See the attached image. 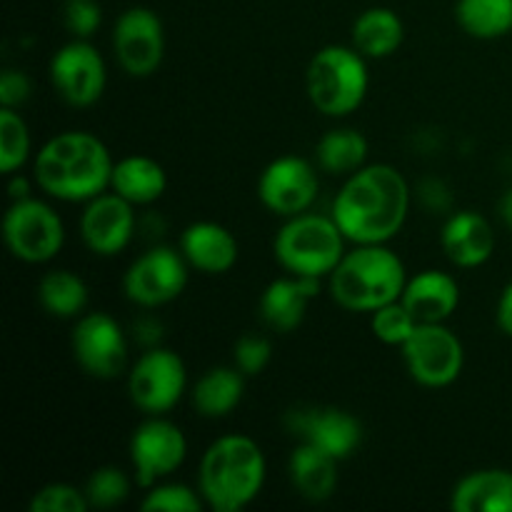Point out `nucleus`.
<instances>
[{"mask_svg": "<svg viewBox=\"0 0 512 512\" xmlns=\"http://www.w3.org/2000/svg\"><path fill=\"white\" fill-rule=\"evenodd\" d=\"M410 213V185L388 163L363 165L335 195L333 220L355 245H385L403 230Z\"/></svg>", "mask_w": 512, "mask_h": 512, "instance_id": "1", "label": "nucleus"}, {"mask_svg": "<svg viewBox=\"0 0 512 512\" xmlns=\"http://www.w3.org/2000/svg\"><path fill=\"white\" fill-rule=\"evenodd\" d=\"M113 158L98 135L68 130L40 148L35 155V183L50 198L65 203H88L110 188Z\"/></svg>", "mask_w": 512, "mask_h": 512, "instance_id": "2", "label": "nucleus"}, {"mask_svg": "<svg viewBox=\"0 0 512 512\" xmlns=\"http://www.w3.org/2000/svg\"><path fill=\"white\" fill-rule=\"evenodd\" d=\"M268 475L263 448L248 435H223L200 460L198 490L215 512H238L260 495Z\"/></svg>", "mask_w": 512, "mask_h": 512, "instance_id": "3", "label": "nucleus"}, {"mask_svg": "<svg viewBox=\"0 0 512 512\" xmlns=\"http://www.w3.org/2000/svg\"><path fill=\"white\" fill-rule=\"evenodd\" d=\"M330 295L350 313H375L403 298L405 263L388 245H355L330 273Z\"/></svg>", "mask_w": 512, "mask_h": 512, "instance_id": "4", "label": "nucleus"}, {"mask_svg": "<svg viewBox=\"0 0 512 512\" xmlns=\"http://www.w3.org/2000/svg\"><path fill=\"white\" fill-rule=\"evenodd\" d=\"M365 55L348 45H325L310 58L305 73L310 103L328 118H345L365 103L370 75Z\"/></svg>", "mask_w": 512, "mask_h": 512, "instance_id": "5", "label": "nucleus"}, {"mask_svg": "<svg viewBox=\"0 0 512 512\" xmlns=\"http://www.w3.org/2000/svg\"><path fill=\"white\" fill-rule=\"evenodd\" d=\"M348 238L333 215L300 213L285 218V225L278 230L273 243L275 260L288 270L290 275L300 278H330L343 255Z\"/></svg>", "mask_w": 512, "mask_h": 512, "instance_id": "6", "label": "nucleus"}, {"mask_svg": "<svg viewBox=\"0 0 512 512\" xmlns=\"http://www.w3.org/2000/svg\"><path fill=\"white\" fill-rule=\"evenodd\" d=\"M3 240L15 258L40 265L60 253L65 243V225L43 200H13L3 220Z\"/></svg>", "mask_w": 512, "mask_h": 512, "instance_id": "7", "label": "nucleus"}, {"mask_svg": "<svg viewBox=\"0 0 512 512\" xmlns=\"http://www.w3.org/2000/svg\"><path fill=\"white\" fill-rule=\"evenodd\" d=\"M403 358L415 383L425 388H448L463 373L465 348L445 323H420L403 345Z\"/></svg>", "mask_w": 512, "mask_h": 512, "instance_id": "8", "label": "nucleus"}, {"mask_svg": "<svg viewBox=\"0 0 512 512\" xmlns=\"http://www.w3.org/2000/svg\"><path fill=\"white\" fill-rule=\"evenodd\" d=\"M188 385V370L178 353L168 348H150L140 355L128 375V395L145 415H165L180 403Z\"/></svg>", "mask_w": 512, "mask_h": 512, "instance_id": "9", "label": "nucleus"}, {"mask_svg": "<svg viewBox=\"0 0 512 512\" xmlns=\"http://www.w3.org/2000/svg\"><path fill=\"white\" fill-rule=\"evenodd\" d=\"M185 455H188L185 433L163 415H148V420L133 430L130 463L140 488H153L170 478L185 463Z\"/></svg>", "mask_w": 512, "mask_h": 512, "instance_id": "10", "label": "nucleus"}, {"mask_svg": "<svg viewBox=\"0 0 512 512\" xmlns=\"http://www.w3.org/2000/svg\"><path fill=\"white\" fill-rule=\"evenodd\" d=\"M188 285V260L183 253L155 245L133 260L123 278V290L130 303L140 308H160L180 298Z\"/></svg>", "mask_w": 512, "mask_h": 512, "instance_id": "11", "label": "nucleus"}, {"mask_svg": "<svg viewBox=\"0 0 512 512\" xmlns=\"http://www.w3.org/2000/svg\"><path fill=\"white\" fill-rule=\"evenodd\" d=\"M113 53L130 78H148L165 58V28L155 10L133 5L123 10L113 28Z\"/></svg>", "mask_w": 512, "mask_h": 512, "instance_id": "12", "label": "nucleus"}, {"mask_svg": "<svg viewBox=\"0 0 512 512\" xmlns=\"http://www.w3.org/2000/svg\"><path fill=\"white\" fill-rule=\"evenodd\" d=\"M50 83L68 105L90 108L103 98L108 83L103 55L88 40L75 38L73 43L55 50L50 60Z\"/></svg>", "mask_w": 512, "mask_h": 512, "instance_id": "13", "label": "nucleus"}, {"mask_svg": "<svg viewBox=\"0 0 512 512\" xmlns=\"http://www.w3.org/2000/svg\"><path fill=\"white\" fill-rule=\"evenodd\" d=\"M320 190L318 168L298 155H283L260 173L258 198L280 218L308 213Z\"/></svg>", "mask_w": 512, "mask_h": 512, "instance_id": "14", "label": "nucleus"}, {"mask_svg": "<svg viewBox=\"0 0 512 512\" xmlns=\"http://www.w3.org/2000/svg\"><path fill=\"white\" fill-rule=\"evenodd\" d=\"M73 355L80 368L98 380L118 378L128 363V340L118 320L108 313H88L75 323Z\"/></svg>", "mask_w": 512, "mask_h": 512, "instance_id": "15", "label": "nucleus"}, {"mask_svg": "<svg viewBox=\"0 0 512 512\" xmlns=\"http://www.w3.org/2000/svg\"><path fill=\"white\" fill-rule=\"evenodd\" d=\"M285 423L300 443L315 445L335 460H348L363 443V425L338 408L290 410Z\"/></svg>", "mask_w": 512, "mask_h": 512, "instance_id": "16", "label": "nucleus"}, {"mask_svg": "<svg viewBox=\"0 0 512 512\" xmlns=\"http://www.w3.org/2000/svg\"><path fill=\"white\" fill-rule=\"evenodd\" d=\"M135 235L133 203L118 193H100L85 203L80 215V238L95 255L113 258L130 245Z\"/></svg>", "mask_w": 512, "mask_h": 512, "instance_id": "17", "label": "nucleus"}, {"mask_svg": "<svg viewBox=\"0 0 512 512\" xmlns=\"http://www.w3.org/2000/svg\"><path fill=\"white\" fill-rule=\"evenodd\" d=\"M440 245L450 263L458 268H480L488 263L495 250V230L485 215L475 210H460L445 220Z\"/></svg>", "mask_w": 512, "mask_h": 512, "instance_id": "18", "label": "nucleus"}, {"mask_svg": "<svg viewBox=\"0 0 512 512\" xmlns=\"http://www.w3.org/2000/svg\"><path fill=\"white\" fill-rule=\"evenodd\" d=\"M180 253L190 268L205 275H223L238 263V240L225 225L200 220L180 235Z\"/></svg>", "mask_w": 512, "mask_h": 512, "instance_id": "19", "label": "nucleus"}, {"mask_svg": "<svg viewBox=\"0 0 512 512\" xmlns=\"http://www.w3.org/2000/svg\"><path fill=\"white\" fill-rule=\"evenodd\" d=\"M318 290V278L290 275V278L273 280L260 298V318L275 333H290L303 323L310 300L318 295Z\"/></svg>", "mask_w": 512, "mask_h": 512, "instance_id": "20", "label": "nucleus"}, {"mask_svg": "<svg viewBox=\"0 0 512 512\" xmlns=\"http://www.w3.org/2000/svg\"><path fill=\"white\" fill-rule=\"evenodd\" d=\"M400 300L418 323H445L460 305V285L453 275L423 270L408 278Z\"/></svg>", "mask_w": 512, "mask_h": 512, "instance_id": "21", "label": "nucleus"}, {"mask_svg": "<svg viewBox=\"0 0 512 512\" xmlns=\"http://www.w3.org/2000/svg\"><path fill=\"white\" fill-rule=\"evenodd\" d=\"M455 512H512V473L488 468L458 480L450 493Z\"/></svg>", "mask_w": 512, "mask_h": 512, "instance_id": "22", "label": "nucleus"}, {"mask_svg": "<svg viewBox=\"0 0 512 512\" xmlns=\"http://www.w3.org/2000/svg\"><path fill=\"white\" fill-rule=\"evenodd\" d=\"M338 463L333 455L310 443H298L290 455V480L293 488L310 503H323L338 488Z\"/></svg>", "mask_w": 512, "mask_h": 512, "instance_id": "23", "label": "nucleus"}, {"mask_svg": "<svg viewBox=\"0 0 512 512\" xmlns=\"http://www.w3.org/2000/svg\"><path fill=\"white\" fill-rule=\"evenodd\" d=\"M110 188L133 205H150L160 200L168 188V175L158 160L148 155H128L113 165Z\"/></svg>", "mask_w": 512, "mask_h": 512, "instance_id": "24", "label": "nucleus"}, {"mask_svg": "<svg viewBox=\"0 0 512 512\" xmlns=\"http://www.w3.org/2000/svg\"><path fill=\"white\" fill-rule=\"evenodd\" d=\"M245 378L238 368H210L193 385V408L210 420L228 418L245 395Z\"/></svg>", "mask_w": 512, "mask_h": 512, "instance_id": "25", "label": "nucleus"}, {"mask_svg": "<svg viewBox=\"0 0 512 512\" xmlns=\"http://www.w3.org/2000/svg\"><path fill=\"white\" fill-rule=\"evenodd\" d=\"M405 25L390 8H368L353 23V48L365 58H390L403 45Z\"/></svg>", "mask_w": 512, "mask_h": 512, "instance_id": "26", "label": "nucleus"}, {"mask_svg": "<svg viewBox=\"0 0 512 512\" xmlns=\"http://www.w3.org/2000/svg\"><path fill=\"white\" fill-rule=\"evenodd\" d=\"M368 138L360 130L335 128L315 145V163L330 175H353L368 160Z\"/></svg>", "mask_w": 512, "mask_h": 512, "instance_id": "27", "label": "nucleus"}, {"mask_svg": "<svg viewBox=\"0 0 512 512\" xmlns=\"http://www.w3.org/2000/svg\"><path fill=\"white\" fill-rule=\"evenodd\" d=\"M38 300L53 318H78L88 305V285L73 270H50L40 278Z\"/></svg>", "mask_w": 512, "mask_h": 512, "instance_id": "28", "label": "nucleus"}, {"mask_svg": "<svg viewBox=\"0 0 512 512\" xmlns=\"http://www.w3.org/2000/svg\"><path fill=\"white\" fill-rule=\"evenodd\" d=\"M455 18L470 38H503L512 30V0H458Z\"/></svg>", "mask_w": 512, "mask_h": 512, "instance_id": "29", "label": "nucleus"}, {"mask_svg": "<svg viewBox=\"0 0 512 512\" xmlns=\"http://www.w3.org/2000/svg\"><path fill=\"white\" fill-rule=\"evenodd\" d=\"M30 155V130L15 108H0V170L13 175Z\"/></svg>", "mask_w": 512, "mask_h": 512, "instance_id": "30", "label": "nucleus"}, {"mask_svg": "<svg viewBox=\"0 0 512 512\" xmlns=\"http://www.w3.org/2000/svg\"><path fill=\"white\" fill-rule=\"evenodd\" d=\"M370 328H373V335L385 345H400L403 348L410 340V335L418 328V320L413 318L408 308L403 305V300H395V303L383 305L375 313H370Z\"/></svg>", "mask_w": 512, "mask_h": 512, "instance_id": "31", "label": "nucleus"}, {"mask_svg": "<svg viewBox=\"0 0 512 512\" xmlns=\"http://www.w3.org/2000/svg\"><path fill=\"white\" fill-rule=\"evenodd\" d=\"M83 490L90 508H115L130 495V480L115 465H105L90 475Z\"/></svg>", "mask_w": 512, "mask_h": 512, "instance_id": "32", "label": "nucleus"}, {"mask_svg": "<svg viewBox=\"0 0 512 512\" xmlns=\"http://www.w3.org/2000/svg\"><path fill=\"white\" fill-rule=\"evenodd\" d=\"M200 490L188 488L183 483H158L148 488L140 508L148 512H198L203 508Z\"/></svg>", "mask_w": 512, "mask_h": 512, "instance_id": "33", "label": "nucleus"}, {"mask_svg": "<svg viewBox=\"0 0 512 512\" xmlns=\"http://www.w3.org/2000/svg\"><path fill=\"white\" fill-rule=\"evenodd\" d=\"M88 508L85 490L68 483L43 485L30 498V512H85Z\"/></svg>", "mask_w": 512, "mask_h": 512, "instance_id": "34", "label": "nucleus"}, {"mask_svg": "<svg viewBox=\"0 0 512 512\" xmlns=\"http://www.w3.org/2000/svg\"><path fill=\"white\" fill-rule=\"evenodd\" d=\"M270 355H273V345L263 335H243V338L235 343L233 360L235 368L243 375H258L268 368Z\"/></svg>", "mask_w": 512, "mask_h": 512, "instance_id": "35", "label": "nucleus"}, {"mask_svg": "<svg viewBox=\"0 0 512 512\" xmlns=\"http://www.w3.org/2000/svg\"><path fill=\"white\" fill-rule=\"evenodd\" d=\"M100 20H103V10L98 0H65L63 23L73 38L88 40L100 28Z\"/></svg>", "mask_w": 512, "mask_h": 512, "instance_id": "36", "label": "nucleus"}, {"mask_svg": "<svg viewBox=\"0 0 512 512\" xmlns=\"http://www.w3.org/2000/svg\"><path fill=\"white\" fill-rule=\"evenodd\" d=\"M30 93H33V83L23 70H3V75H0V105L3 108H18V105L28 103Z\"/></svg>", "mask_w": 512, "mask_h": 512, "instance_id": "37", "label": "nucleus"}, {"mask_svg": "<svg viewBox=\"0 0 512 512\" xmlns=\"http://www.w3.org/2000/svg\"><path fill=\"white\" fill-rule=\"evenodd\" d=\"M498 325L505 335L512 338V283L503 290L498 300Z\"/></svg>", "mask_w": 512, "mask_h": 512, "instance_id": "38", "label": "nucleus"}, {"mask_svg": "<svg viewBox=\"0 0 512 512\" xmlns=\"http://www.w3.org/2000/svg\"><path fill=\"white\" fill-rule=\"evenodd\" d=\"M135 330H138V333H145V335H140L138 340H143L145 345H155L160 340V325L158 323H153V320H140V323H135Z\"/></svg>", "mask_w": 512, "mask_h": 512, "instance_id": "39", "label": "nucleus"}, {"mask_svg": "<svg viewBox=\"0 0 512 512\" xmlns=\"http://www.w3.org/2000/svg\"><path fill=\"white\" fill-rule=\"evenodd\" d=\"M10 198L13 200H23V198H30V188H28V180L23 178H13L10 180Z\"/></svg>", "mask_w": 512, "mask_h": 512, "instance_id": "40", "label": "nucleus"}, {"mask_svg": "<svg viewBox=\"0 0 512 512\" xmlns=\"http://www.w3.org/2000/svg\"><path fill=\"white\" fill-rule=\"evenodd\" d=\"M498 210H500V218H503V223L512 230V188L503 195V200H500Z\"/></svg>", "mask_w": 512, "mask_h": 512, "instance_id": "41", "label": "nucleus"}]
</instances>
